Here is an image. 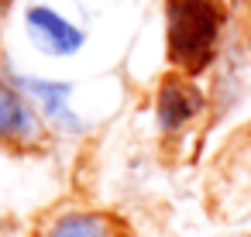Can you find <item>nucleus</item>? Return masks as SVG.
Returning a JSON list of instances; mask_svg holds the SVG:
<instances>
[{
    "mask_svg": "<svg viewBox=\"0 0 251 237\" xmlns=\"http://www.w3.org/2000/svg\"><path fill=\"white\" fill-rule=\"evenodd\" d=\"M224 0H165V55L176 72H203L224 35Z\"/></svg>",
    "mask_w": 251,
    "mask_h": 237,
    "instance_id": "nucleus-1",
    "label": "nucleus"
},
{
    "mask_svg": "<svg viewBox=\"0 0 251 237\" xmlns=\"http://www.w3.org/2000/svg\"><path fill=\"white\" fill-rule=\"evenodd\" d=\"M45 117L38 107L14 86L11 76H0V144L7 148H42L45 144Z\"/></svg>",
    "mask_w": 251,
    "mask_h": 237,
    "instance_id": "nucleus-5",
    "label": "nucleus"
},
{
    "mask_svg": "<svg viewBox=\"0 0 251 237\" xmlns=\"http://www.w3.org/2000/svg\"><path fill=\"white\" fill-rule=\"evenodd\" d=\"M38 237H124L121 227L93 210H66L42 223Z\"/></svg>",
    "mask_w": 251,
    "mask_h": 237,
    "instance_id": "nucleus-6",
    "label": "nucleus"
},
{
    "mask_svg": "<svg viewBox=\"0 0 251 237\" xmlns=\"http://www.w3.org/2000/svg\"><path fill=\"white\" fill-rule=\"evenodd\" d=\"M7 76L14 79V86L38 107V114L45 117L49 127L62 131V134H83L86 120L73 110V83L66 79H45V76H31V72H14L7 69Z\"/></svg>",
    "mask_w": 251,
    "mask_h": 237,
    "instance_id": "nucleus-3",
    "label": "nucleus"
},
{
    "mask_svg": "<svg viewBox=\"0 0 251 237\" xmlns=\"http://www.w3.org/2000/svg\"><path fill=\"white\" fill-rule=\"evenodd\" d=\"M25 35L45 59H73L86 48V28L49 0H35L25 7Z\"/></svg>",
    "mask_w": 251,
    "mask_h": 237,
    "instance_id": "nucleus-2",
    "label": "nucleus"
},
{
    "mask_svg": "<svg viewBox=\"0 0 251 237\" xmlns=\"http://www.w3.org/2000/svg\"><path fill=\"white\" fill-rule=\"evenodd\" d=\"M200 114H206V93L193 83V76L186 72H169L162 76L158 90H155V124L162 134H179L186 131L193 120H200Z\"/></svg>",
    "mask_w": 251,
    "mask_h": 237,
    "instance_id": "nucleus-4",
    "label": "nucleus"
}]
</instances>
